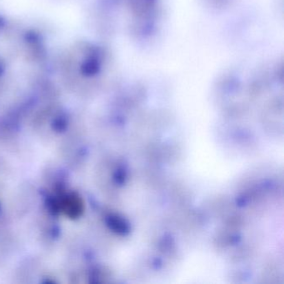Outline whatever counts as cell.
<instances>
[{"label":"cell","mask_w":284,"mask_h":284,"mask_svg":"<svg viewBox=\"0 0 284 284\" xmlns=\"http://www.w3.org/2000/svg\"><path fill=\"white\" fill-rule=\"evenodd\" d=\"M60 206L63 208L68 216L71 218H76L79 216L82 210V205L80 198L75 196L74 194L66 196L65 199H63L60 203Z\"/></svg>","instance_id":"6da1fadb"}]
</instances>
